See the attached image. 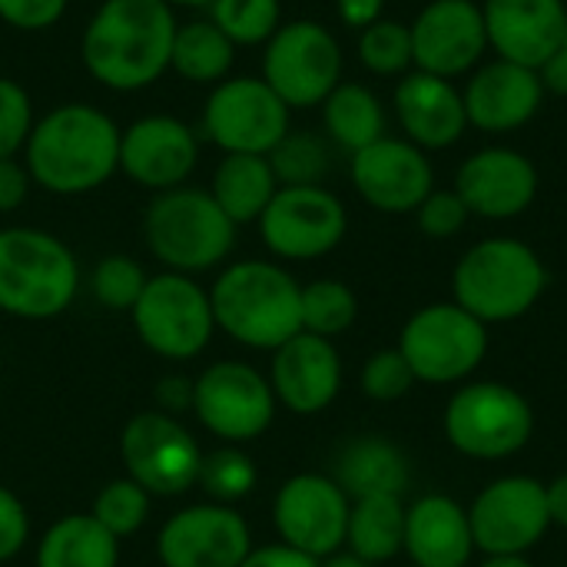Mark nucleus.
I'll return each instance as SVG.
<instances>
[{"mask_svg": "<svg viewBox=\"0 0 567 567\" xmlns=\"http://www.w3.org/2000/svg\"><path fill=\"white\" fill-rule=\"evenodd\" d=\"M120 130L106 110L76 100L37 116L20 153L33 186L53 196H83L106 186L120 173Z\"/></svg>", "mask_w": 567, "mask_h": 567, "instance_id": "obj_1", "label": "nucleus"}, {"mask_svg": "<svg viewBox=\"0 0 567 567\" xmlns=\"http://www.w3.org/2000/svg\"><path fill=\"white\" fill-rule=\"evenodd\" d=\"M176 27L166 0H103L80 37L83 70L113 93L146 90L169 70Z\"/></svg>", "mask_w": 567, "mask_h": 567, "instance_id": "obj_2", "label": "nucleus"}, {"mask_svg": "<svg viewBox=\"0 0 567 567\" xmlns=\"http://www.w3.org/2000/svg\"><path fill=\"white\" fill-rule=\"evenodd\" d=\"M209 302L216 329L246 349L276 352L302 332V286L279 262H229L216 276Z\"/></svg>", "mask_w": 567, "mask_h": 567, "instance_id": "obj_3", "label": "nucleus"}, {"mask_svg": "<svg viewBox=\"0 0 567 567\" xmlns=\"http://www.w3.org/2000/svg\"><path fill=\"white\" fill-rule=\"evenodd\" d=\"M548 289L542 256L512 236H492L462 252L452 272V302L485 326L528 316Z\"/></svg>", "mask_w": 567, "mask_h": 567, "instance_id": "obj_4", "label": "nucleus"}, {"mask_svg": "<svg viewBox=\"0 0 567 567\" xmlns=\"http://www.w3.org/2000/svg\"><path fill=\"white\" fill-rule=\"evenodd\" d=\"M80 292L73 249L33 226L0 229V312L27 322L63 316Z\"/></svg>", "mask_w": 567, "mask_h": 567, "instance_id": "obj_5", "label": "nucleus"}, {"mask_svg": "<svg viewBox=\"0 0 567 567\" xmlns=\"http://www.w3.org/2000/svg\"><path fill=\"white\" fill-rule=\"evenodd\" d=\"M236 223L219 209L209 189L176 186L153 193L143 213V239L166 272H209L223 266L236 246Z\"/></svg>", "mask_w": 567, "mask_h": 567, "instance_id": "obj_6", "label": "nucleus"}, {"mask_svg": "<svg viewBox=\"0 0 567 567\" xmlns=\"http://www.w3.org/2000/svg\"><path fill=\"white\" fill-rule=\"evenodd\" d=\"M449 445L475 462L518 455L535 435L532 402L505 382H462L445 405Z\"/></svg>", "mask_w": 567, "mask_h": 567, "instance_id": "obj_7", "label": "nucleus"}, {"mask_svg": "<svg viewBox=\"0 0 567 567\" xmlns=\"http://www.w3.org/2000/svg\"><path fill=\"white\" fill-rule=\"evenodd\" d=\"M130 316L140 342L169 362H189L203 355L216 332L209 289H203L193 276L166 269L146 279Z\"/></svg>", "mask_w": 567, "mask_h": 567, "instance_id": "obj_8", "label": "nucleus"}, {"mask_svg": "<svg viewBox=\"0 0 567 567\" xmlns=\"http://www.w3.org/2000/svg\"><path fill=\"white\" fill-rule=\"evenodd\" d=\"M399 352L415 382L458 385L468 382L488 355V326L458 302H432L402 326Z\"/></svg>", "mask_w": 567, "mask_h": 567, "instance_id": "obj_9", "label": "nucleus"}, {"mask_svg": "<svg viewBox=\"0 0 567 567\" xmlns=\"http://www.w3.org/2000/svg\"><path fill=\"white\" fill-rule=\"evenodd\" d=\"M289 110H312L342 83V47L319 20H282L262 43V73Z\"/></svg>", "mask_w": 567, "mask_h": 567, "instance_id": "obj_10", "label": "nucleus"}, {"mask_svg": "<svg viewBox=\"0 0 567 567\" xmlns=\"http://www.w3.org/2000/svg\"><path fill=\"white\" fill-rule=\"evenodd\" d=\"M196 130L223 153L269 156V150L292 130V110L262 76L233 73L209 86Z\"/></svg>", "mask_w": 567, "mask_h": 567, "instance_id": "obj_11", "label": "nucleus"}, {"mask_svg": "<svg viewBox=\"0 0 567 567\" xmlns=\"http://www.w3.org/2000/svg\"><path fill=\"white\" fill-rule=\"evenodd\" d=\"M276 392L249 362H213L193 382V412L199 425L226 445H246L266 435L276 419Z\"/></svg>", "mask_w": 567, "mask_h": 567, "instance_id": "obj_12", "label": "nucleus"}, {"mask_svg": "<svg viewBox=\"0 0 567 567\" xmlns=\"http://www.w3.org/2000/svg\"><path fill=\"white\" fill-rule=\"evenodd\" d=\"M120 458L126 478L159 498L186 495L199 482L203 449L193 432L159 409L140 412L120 435Z\"/></svg>", "mask_w": 567, "mask_h": 567, "instance_id": "obj_13", "label": "nucleus"}, {"mask_svg": "<svg viewBox=\"0 0 567 567\" xmlns=\"http://www.w3.org/2000/svg\"><path fill=\"white\" fill-rule=\"evenodd\" d=\"M256 226L276 259L312 262L339 249L349 233V213L326 186H279Z\"/></svg>", "mask_w": 567, "mask_h": 567, "instance_id": "obj_14", "label": "nucleus"}, {"mask_svg": "<svg viewBox=\"0 0 567 567\" xmlns=\"http://www.w3.org/2000/svg\"><path fill=\"white\" fill-rule=\"evenodd\" d=\"M475 551L528 555L551 528L545 482L532 475H505L488 482L468 505Z\"/></svg>", "mask_w": 567, "mask_h": 567, "instance_id": "obj_15", "label": "nucleus"}, {"mask_svg": "<svg viewBox=\"0 0 567 567\" xmlns=\"http://www.w3.org/2000/svg\"><path fill=\"white\" fill-rule=\"evenodd\" d=\"M349 495L332 475L302 472L282 482L272 502V525L282 545L322 561L346 548Z\"/></svg>", "mask_w": 567, "mask_h": 567, "instance_id": "obj_16", "label": "nucleus"}, {"mask_svg": "<svg viewBox=\"0 0 567 567\" xmlns=\"http://www.w3.org/2000/svg\"><path fill=\"white\" fill-rule=\"evenodd\" d=\"M199 130L169 113H150L120 130V173L150 193L186 186L199 163Z\"/></svg>", "mask_w": 567, "mask_h": 567, "instance_id": "obj_17", "label": "nucleus"}, {"mask_svg": "<svg viewBox=\"0 0 567 567\" xmlns=\"http://www.w3.org/2000/svg\"><path fill=\"white\" fill-rule=\"evenodd\" d=\"M349 176L362 203L379 213L405 216L435 189V169L425 150L405 136H382L349 156Z\"/></svg>", "mask_w": 567, "mask_h": 567, "instance_id": "obj_18", "label": "nucleus"}, {"mask_svg": "<svg viewBox=\"0 0 567 567\" xmlns=\"http://www.w3.org/2000/svg\"><path fill=\"white\" fill-rule=\"evenodd\" d=\"M412 30V70H425L445 80L468 76L488 53V33L482 3L475 0H429Z\"/></svg>", "mask_w": 567, "mask_h": 567, "instance_id": "obj_19", "label": "nucleus"}, {"mask_svg": "<svg viewBox=\"0 0 567 567\" xmlns=\"http://www.w3.org/2000/svg\"><path fill=\"white\" fill-rule=\"evenodd\" d=\"M252 551V532L233 505H189L176 512L159 538L163 567H239Z\"/></svg>", "mask_w": 567, "mask_h": 567, "instance_id": "obj_20", "label": "nucleus"}, {"mask_svg": "<svg viewBox=\"0 0 567 567\" xmlns=\"http://www.w3.org/2000/svg\"><path fill=\"white\" fill-rule=\"evenodd\" d=\"M462 100L472 130L488 136H508L538 116L545 103V83L538 70L495 56L468 73Z\"/></svg>", "mask_w": 567, "mask_h": 567, "instance_id": "obj_21", "label": "nucleus"}, {"mask_svg": "<svg viewBox=\"0 0 567 567\" xmlns=\"http://www.w3.org/2000/svg\"><path fill=\"white\" fill-rule=\"evenodd\" d=\"M452 189L478 219H515L538 196V166L522 150L485 146L458 166Z\"/></svg>", "mask_w": 567, "mask_h": 567, "instance_id": "obj_22", "label": "nucleus"}, {"mask_svg": "<svg viewBox=\"0 0 567 567\" xmlns=\"http://www.w3.org/2000/svg\"><path fill=\"white\" fill-rule=\"evenodd\" d=\"M269 385L292 415H319L342 392V359L332 339L299 332L272 352Z\"/></svg>", "mask_w": 567, "mask_h": 567, "instance_id": "obj_23", "label": "nucleus"}, {"mask_svg": "<svg viewBox=\"0 0 567 567\" xmlns=\"http://www.w3.org/2000/svg\"><path fill=\"white\" fill-rule=\"evenodd\" d=\"M482 17L488 50L532 70L565 43L567 0H482Z\"/></svg>", "mask_w": 567, "mask_h": 567, "instance_id": "obj_24", "label": "nucleus"}, {"mask_svg": "<svg viewBox=\"0 0 567 567\" xmlns=\"http://www.w3.org/2000/svg\"><path fill=\"white\" fill-rule=\"evenodd\" d=\"M392 106L405 140L425 153L455 146L468 130L465 100L455 80L425 70H409L405 76H399Z\"/></svg>", "mask_w": 567, "mask_h": 567, "instance_id": "obj_25", "label": "nucleus"}, {"mask_svg": "<svg viewBox=\"0 0 567 567\" xmlns=\"http://www.w3.org/2000/svg\"><path fill=\"white\" fill-rule=\"evenodd\" d=\"M415 567H465L475 555L468 508L449 495H422L405 505V548Z\"/></svg>", "mask_w": 567, "mask_h": 567, "instance_id": "obj_26", "label": "nucleus"}, {"mask_svg": "<svg viewBox=\"0 0 567 567\" xmlns=\"http://www.w3.org/2000/svg\"><path fill=\"white\" fill-rule=\"evenodd\" d=\"M332 478L349 495V502L369 498V495H399L402 498L405 488L412 485V465H409V455L392 439L359 435L339 449Z\"/></svg>", "mask_w": 567, "mask_h": 567, "instance_id": "obj_27", "label": "nucleus"}, {"mask_svg": "<svg viewBox=\"0 0 567 567\" xmlns=\"http://www.w3.org/2000/svg\"><path fill=\"white\" fill-rule=\"evenodd\" d=\"M276 189L279 179L269 166V156H256V153H223L209 183L213 199L236 226L259 223Z\"/></svg>", "mask_w": 567, "mask_h": 567, "instance_id": "obj_28", "label": "nucleus"}, {"mask_svg": "<svg viewBox=\"0 0 567 567\" xmlns=\"http://www.w3.org/2000/svg\"><path fill=\"white\" fill-rule=\"evenodd\" d=\"M33 567H120V538L93 515H63L43 532Z\"/></svg>", "mask_w": 567, "mask_h": 567, "instance_id": "obj_29", "label": "nucleus"}, {"mask_svg": "<svg viewBox=\"0 0 567 567\" xmlns=\"http://www.w3.org/2000/svg\"><path fill=\"white\" fill-rule=\"evenodd\" d=\"M322 130L326 140L349 156L365 150L369 143L385 136V106L375 90L365 83L342 80L326 100H322Z\"/></svg>", "mask_w": 567, "mask_h": 567, "instance_id": "obj_30", "label": "nucleus"}, {"mask_svg": "<svg viewBox=\"0 0 567 567\" xmlns=\"http://www.w3.org/2000/svg\"><path fill=\"white\" fill-rule=\"evenodd\" d=\"M236 43L209 20L196 17L176 27L173 50H169V70L196 86H216L226 76H233L236 66Z\"/></svg>", "mask_w": 567, "mask_h": 567, "instance_id": "obj_31", "label": "nucleus"}, {"mask_svg": "<svg viewBox=\"0 0 567 567\" xmlns=\"http://www.w3.org/2000/svg\"><path fill=\"white\" fill-rule=\"evenodd\" d=\"M405 548V502L399 495L355 498L349 508L346 551L369 565H385Z\"/></svg>", "mask_w": 567, "mask_h": 567, "instance_id": "obj_32", "label": "nucleus"}, {"mask_svg": "<svg viewBox=\"0 0 567 567\" xmlns=\"http://www.w3.org/2000/svg\"><path fill=\"white\" fill-rule=\"evenodd\" d=\"M269 166L279 186H322L332 169V146L309 130H289L272 150Z\"/></svg>", "mask_w": 567, "mask_h": 567, "instance_id": "obj_33", "label": "nucleus"}, {"mask_svg": "<svg viewBox=\"0 0 567 567\" xmlns=\"http://www.w3.org/2000/svg\"><path fill=\"white\" fill-rule=\"evenodd\" d=\"M359 319L355 292L339 279H316L302 286V332L336 339Z\"/></svg>", "mask_w": 567, "mask_h": 567, "instance_id": "obj_34", "label": "nucleus"}, {"mask_svg": "<svg viewBox=\"0 0 567 567\" xmlns=\"http://www.w3.org/2000/svg\"><path fill=\"white\" fill-rule=\"evenodd\" d=\"M209 20L236 47H262L282 27L279 0H213Z\"/></svg>", "mask_w": 567, "mask_h": 567, "instance_id": "obj_35", "label": "nucleus"}, {"mask_svg": "<svg viewBox=\"0 0 567 567\" xmlns=\"http://www.w3.org/2000/svg\"><path fill=\"white\" fill-rule=\"evenodd\" d=\"M256 482H259V472H256L252 458L239 445H223V449L203 455L196 485L209 495V502L236 505L252 495Z\"/></svg>", "mask_w": 567, "mask_h": 567, "instance_id": "obj_36", "label": "nucleus"}, {"mask_svg": "<svg viewBox=\"0 0 567 567\" xmlns=\"http://www.w3.org/2000/svg\"><path fill=\"white\" fill-rule=\"evenodd\" d=\"M359 63L375 76H405L415 66L409 23L382 17L359 30Z\"/></svg>", "mask_w": 567, "mask_h": 567, "instance_id": "obj_37", "label": "nucleus"}, {"mask_svg": "<svg viewBox=\"0 0 567 567\" xmlns=\"http://www.w3.org/2000/svg\"><path fill=\"white\" fill-rule=\"evenodd\" d=\"M150 502H153V495L146 488H140L133 478H116V482L100 488V495L93 498V512L90 515L113 538H130V535H136L146 525Z\"/></svg>", "mask_w": 567, "mask_h": 567, "instance_id": "obj_38", "label": "nucleus"}, {"mask_svg": "<svg viewBox=\"0 0 567 567\" xmlns=\"http://www.w3.org/2000/svg\"><path fill=\"white\" fill-rule=\"evenodd\" d=\"M146 272L143 266L133 259V256H103L93 272H90V292L93 299L110 309V312H130L136 306V299L143 296V286H146Z\"/></svg>", "mask_w": 567, "mask_h": 567, "instance_id": "obj_39", "label": "nucleus"}, {"mask_svg": "<svg viewBox=\"0 0 567 567\" xmlns=\"http://www.w3.org/2000/svg\"><path fill=\"white\" fill-rule=\"evenodd\" d=\"M33 123L37 116L27 86L17 83L13 76H0V159L23 153Z\"/></svg>", "mask_w": 567, "mask_h": 567, "instance_id": "obj_40", "label": "nucleus"}, {"mask_svg": "<svg viewBox=\"0 0 567 567\" xmlns=\"http://www.w3.org/2000/svg\"><path fill=\"white\" fill-rule=\"evenodd\" d=\"M415 375L405 362V355L395 349H379L369 355V362L362 365V392L372 402H399L412 392Z\"/></svg>", "mask_w": 567, "mask_h": 567, "instance_id": "obj_41", "label": "nucleus"}, {"mask_svg": "<svg viewBox=\"0 0 567 567\" xmlns=\"http://www.w3.org/2000/svg\"><path fill=\"white\" fill-rule=\"evenodd\" d=\"M415 219L429 239H452L468 226L472 213L455 189H432L415 209Z\"/></svg>", "mask_w": 567, "mask_h": 567, "instance_id": "obj_42", "label": "nucleus"}, {"mask_svg": "<svg viewBox=\"0 0 567 567\" xmlns=\"http://www.w3.org/2000/svg\"><path fill=\"white\" fill-rule=\"evenodd\" d=\"M66 7L70 0H0V23L23 33H40L56 27Z\"/></svg>", "mask_w": 567, "mask_h": 567, "instance_id": "obj_43", "label": "nucleus"}, {"mask_svg": "<svg viewBox=\"0 0 567 567\" xmlns=\"http://www.w3.org/2000/svg\"><path fill=\"white\" fill-rule=\"evenodd\" d=\"M30 538V515L27 505L0 485V565L13 561Z\"/></svg>", "mask_w": 567, "mask_h": 567, "instance_id": "obj_44", "label": "nucleus"}, {"mask_svg": "<svg viewBox=\"0 0 567 567\" xmlns=\"http://www.w3.org/2000/svg\"><path fill=\"white\" fill-rule=\"evenodd\" d=\"M33 189V179L23 166V159L10 156L0 159V213H17Z\"/></svg>", "mask_w": 567, "mask_h": 567, "instance_id": "obj_45", "label": "nucleus"}, {"mask_svg": "<svg viewBox=\"0 0 567 567\" xmlns=\"http://www.w3.org/2000/svg\"><path fill=\"white\" fill-rule=\"evenodd\" d=\"M239 567H319V561L279 542V545L252 548V551H249V558H246Z\"/></svg>", "mask_w": 567, "mask_h": 567, "instance_id": "obj_46", "label": "nucleus"}, {"mask_svg": "<svg viewBox=\"0 0 567 567\" xmlns=\"http://www.w3.org/2000/svg\"><path fill=\"white\" fill-rule=\"evenodd\" d=\"M385 0H336V13L349 30H365L369 23L382 20Z\"/></svg>", "mask_w": 567, "mask_h": 567, "instance_id": "obj_47", "label": "nucleus"}, {"mask_svg": "<svg viewBox=\"0 0 567 567\" xmlns=\"http://www.w3.org/2000/svg\"><path fill=\"white\" fill-rule=\"evenodd\" d=\"M156 402H159V412L166 415H179L186 405L193 409V382L173 375V379H163L156 385Z\"/></svg>", "mask_w": 567, "mask_h": 567, "instance_id": "obj_48", "label": "nucleus"}, {"mask_svg": "<svg viewBox=\"0 0 567 567\" xmlns=\"http://www.w3.org/2000/svg\"><path fill=\"white\" fill-rule=\"evenodd\" d=\"M542 83H545V93H558L567 96V47H558L538 70Z\"/></svg>", "mask_w": 567, "mask_h": 567, "instance_id": "obj_49", "label": "nucleus"}, {"mask_svg": "<svg viewBox=\"0 0 567 567\" xmlns=\"http://www.w3.org/2000/svg\"><path fill=\"white\" fill-rule=\"evenodd\" d=\"M545 495H548V515H551V525L567 528V472L558 475L551 485H545Z\"/></svg>", "mask_w": 567, "mask_h": 567, "instance_id": "obj_50", "label": "nucleus"}, {"mask_svg": "<svg viewBox=\"0 0 567 567\" xmlns=\"http://www.w3.org/2000/svg\"><path fill=\"white\" fill-rule=\"evenodd\" d=\"M319 567H375V565H369V561H362L359 555H352V551H336V555H329V558H322L319 561Z\"/></svg>", "mask_w": 567, "mask_h": 567, "instance_id": "obj_51", "label": "nucleus"}, {"mask_svg": "<svg viewBox=\"0 0 567 567\" xmlns=\"http://www.w3.org/2000/svg\"><path fill=\"white\" fill-rule=\"evenodd\" d=\"M478 567H535L528 561V555H485V561Z\"/></svg>", "mask_w": 567, "mask_h": 567, "instance_id": "obj_52", "label": "nucleus"}, {"mask_svg": "<svg viewBox=\"0 0 567 567\" xmlns=\"http://www.w3.org/2000/svg\"><path fill=\"white\" fill-rule=\"evenodd\" d=\"M166 3H169L173 10H176V7H189V10H209V3H213V0H166Z\"/></svg>", "mask_w": 567, "mask_h": 567, "instance_id": "obj_53", "label": "nucleus"}, {"mask_svg": "<svg viewBox=\"0 0 567 567\" xmlns=\"http://www.w3.org/2000/svg\"><path fill=\"white\" fill-rule=\"evenodd\" d=\"M561 47H567V27H565V43H561Z\"/></svg>", "mask_w": 567, "mask_h": 567, "instance_id": "obj_54", "label": "nucleus"}]
</instances>
